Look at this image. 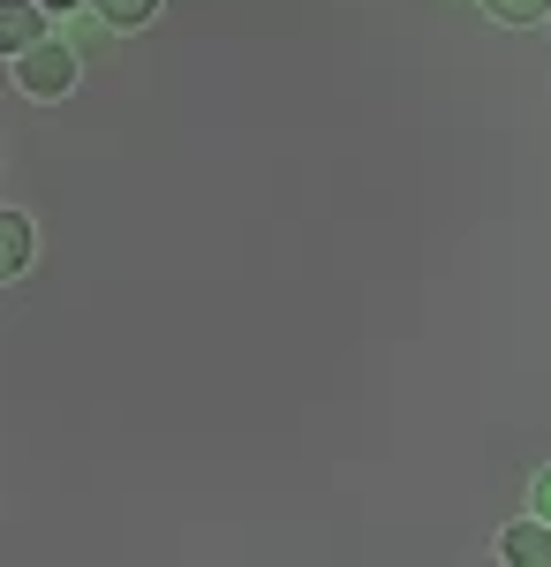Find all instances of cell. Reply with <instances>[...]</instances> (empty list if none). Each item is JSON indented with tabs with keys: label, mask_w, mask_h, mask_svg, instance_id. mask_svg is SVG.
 <instances>
[{
	"label": "cell",
	"mask_w": 551,
	"mask_h": 567,
	"mask_svg": "<svg viewBox=\"0 0 551 567\" xmlns=\"http://www.w3.org/2000/svg\"><path fill=\"white\" fill-rule=\"evenodd\" d=\"M499 560L507 567H551V523L544 515H521L499 529Z\"/></svg>",
	"instance_id": "2"
},
{
	"label": "cell",
	"mask_w": 551,
	"mask_h": 567,
	"mask_svg": "<svg viewBox=\"0 0 551 567\" xmlns=\"http://www.w3.org/2000/svg\"><path fill=\"white\" fill-rule=\"evenodd\" d=\"M8 76H15L23 99H69V91H76V45L69 39H39L31 53L8 61Z\"/></svg>",
	"instance_id": "1"
},
{
	"label": "cell",
	"mask_w": 551,
	"mask_h": 567,
	"mask_svg": "<svg viewBox=\"0 0 551 567\" xmlns=\"http://www.w3.org/2000/svg\"><path fill=\"white\" fill-rule=\"evenodd\" d=\"M159 8H167V0H91V16H98L106 31H144Z\"/></svg>",
	"instance_id": "5"
},
{
	"label": "cell",
	"mask_w": 551,
	"mask_h": 567,
	"mask_svg": "<svg viewBox=\"0 0 551 567\" xmlns=\"http://www.w3.org/2000/svg\"><path fill=\"white\" fill-rule=\"evenodd\" d=\"M529 507L551 523V470H537V477H529Z\"/></svg>",
	"instance_id": "7"
},
{
	"label": "cell",
	"mask_w": 551,
	"mask_h": 567,
	"mask_svg": "<svg viewBox=\"0 0 551 567\" xmlns=\"http://www.w3.org/2000/svg\"><path fill=\"white\" fill-rule=\"evenodd\" d=\"M31 258H39V227L23 213H0V265H8V280H23Z\"/></svg>",
	"instance_id": "4"
},
{
	"label": "cell",
	"mask_w": 551,
	"mask_h": 567,
	"mask_svg": "<svg viewBox=\"0 0 551 567\" xmlns=\"http://www.w3.org/2000/svg\"><path fill=\"white\" fill-rule=\"evenodd\" d=\"M45 16H69V8H91V0H39Z\"/></svg>",
	"instance_id": "8"
},
{
	"label": "cell",
	"mask_w": 551,
	"mask_h": 567,
	"mask_svg": "<svg viewBox=\"0 0 551 567\" xmlns=\"http://www.w3.org/2000/svg\"><path fill=\"white\" fill-rule=\"evenodd\" d=\"M484 16L507 23V31H529V23H544V16H551V0H484Z\"/></svg>",
	"instance_id": "6"
},
{
	"label": "cell",
	"mask_w": 551,
	"mask_h": 567,
	"mask_svg": "<svg viewBox=\"0 0 551 567\" xmlns=\"http://www.w3.org/2000/svg\"><path fill=\"white\" fill-rule=\"evenodd\" d=\"M39 39H53V31H45V8H39V0H0V53L15 61V53H31Z\"/></svg>",
	"instance_id": "3"
}]
</instances>
